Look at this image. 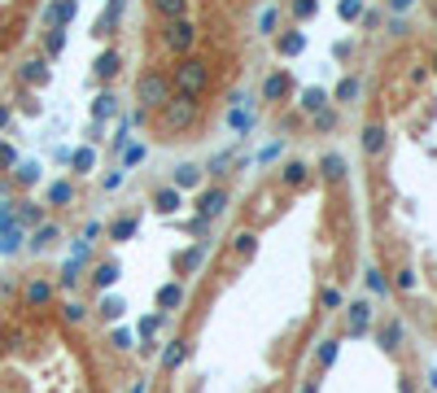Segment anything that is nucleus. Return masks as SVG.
Masks as SVG:
<instances>
[{
	"mask_svg": "<svg viewBox=\"0 0 437 393\" xmlns=\"http://www.w3.org/2000/svg\"><path fill=\"white\" fill-rule=\"evenodd\" d=\"M118 183H123V171H114V175H106V193H114V188H118Z\"/></svg>",
	"mask_w": 437,
	"mask_h": 393,
	"instance_id": "52",
	"label": "nucleus"
},
{
	"mask_svg": "<svg viewBox=\"0 0 437 393\" xmlns=\"http://www.w3.org/2000/svg\"><path fill=\"white\" fill-rule=\"evenodd\" d=\"M96 310H101V319H118V314H123V310H127V306H123V302H118V297H106V302H101V306H96Z\"/></svg>",
	"mask_w": 437,
	"mask_h": 393,
	"instance_id": "39",
	"label": "nucleus"
},
{
	"mask_svg": "<svg viewBox=\"0 0 437 393\" xmlns=\"http://www.w3.org/2000/svg\"><path fill=\"white\" fill-rule=\"evenodd\" d=\"M62 319H66V324H84V319H88V306H84V302H66V306H62Z\"/></svg>",
	"mask_w": 437,
	"mask_h": 393,
	"instance_id": "35",
	"label": "nucleus"
},
{
	"mask_svg": "<svg viewBox=\"0 0 437 393\" xmlns=\"http://www.w3.org/2000/svg\"><path fill=\"white\" fill-rule=\"evenodd\" d=\"M114 26H118V13H110V9H106V13L96 18V35H114Z\"/></svg>",
	"mask_w": 437,
	"mask_h": 393,
	"instance_id": "40",
	"label": "nucleus"
},
{
	"mask_svg": "<svg viewBox=\"0 0 437 393\" xmlns=\"http://www.w3.org/2000/svg\"><path fill=\"white\" fill-rule=\"evenodd\" d=\"M263 393H271V389H263Z\"/></svg>",
	"mask_w": 437,
	"mask_h": 393,
	"instance_id": "59",
	"label": "nucleus"
},
{
	"mask_svg": "<svg viewBox=\"0 0 437 393\" xmlns=\"http://www.w3.org/2000/svg\"><path fill=\"white\" fill-rule=\"evenodd\" d=\"M302 48H306V35H302V31H285V35H280V57H297Z\"/></svg>",
	"mask_w": 437,
	"mask_h": 393,
	"instance_id": "28",
	"label": "nucleus"
},
{
	"mask_svg": "<svg viewBox=\"0 0 437 393\" xmlns=\"http://www.w3.org/2000/svg\"><path fill=\"white\" fill-rule=\"evenodd\" d=\"M368 288H372V293H385V288H390V280H385V275L372 267V271H368Z\"/></svg>",
	"mask_w": 437,
	"mask_h": 393,
	"instance_id": "45",
	"label": "nucleus"
},
{
	"mask_svg": "<svg viewBox=\"0 0 437 393\" xmlns=\"http://www.w3.org/2000/svg\"><path fill=\"white\" fill-rule=\"evenodd\" d=\"M259 31H263V35H271V31H276V9H267V13H263V22H259Z\"/></svg>",
	"mask_w": 437,
	"mask_h": 393,
	"instance_id": "51",
	"label": "nucleus"
},
{
	"mask_svg": "<svg viewBox=\"0 0 437 393\" xmlns=\"http://www.w3.org/2000/svg\"><path fill=\"white\" fill-rule=\"evenodd\" d=\"M62 48H66V31H57V26H53V31L44 35V52H48V57H57Z\"/></svg>",
	"mask_w": 437,
	"mask_h": 393,
	"instance_id": "36",
	"label": "nucleus"
},
{
	"mask_svg": "<svg viewBox=\"0 0 437 393\" xmlns=\"http://www.w3.org/2000/svg\"><path fill=\"white\" fill-rule=\"evenodd\" d=\"M92 70H96V79H114V74L123 70V57H118V52L110 48V52H101V57L92 62Z\"/></svg>",
	"mask_w": 437,
	"mask_h": 393,
	"instance_id": "19",
	"label": "nucleus"
},
{
	"mask_svg": "<svg viewBox=\"0 0 437 393\" xmlns=\"http://www.w3.org/2000/svg\"><path fill=\"white\" fill-rule=\"evenodd\" d=\"M162 319H166V314H149V319L140 324V336H153V332L162 328Z\"/></svg>",
	"mask_w": 437,
	"mask_h": 393,
	"instance_id": "47",
	"label": "nucleus"
},
{
	"mask_svg": "<svg viewBox=\"0 0 437 393\" xmlns=\"http://www.w3.org/2000/svg\"><path fill=\"white\" fill-rule=\"evenodd\" d=\"M136 101H140V110H162V105L171 101V74L144 70L140 84H136Z\"/></svg>",
	"mask_w": 437,
	"mask_h": 393,
	"instance_id": "2",
	"label": "nucleus"
},
{
	"mask_svg": "<svg viewBox=\"0 0 437 393\" xmlns=\"http://www.w3.org/2000/svg\"><path fill=\"white\" fill-rule=\"evenodd\" d=\"M302 393H319V380H306V385H302Z\"/></svg>",
	"mask_w": 437,
	"mask_h": 393,
	"instance_id": "54",
	"label": "nucleus"
},
{
	"mask_svg": "<svg viewBox=\"0 0 437 393\" xmlns=\"http://www.w3.org/2000/svg\"><path fill=\"white\" fill-rule=\"evenodd\" d=\"M197 183H201V166L184 162V166L175 171V183H171V188H197Z\"/></svg>",
	"mask_w": 437,
	"mask_h": 393,
	"instance_id": "25",
	"label": "nucleus"
},
{
	"mask_svg": "<svg viewBox=\"0 0 437 393\" xmlns=\"http://www.w3.org/2000/svg\"><path fill=\"white\" fill-rule=\"evenodd\" d=\"M433 70H437V57H433Z\"/></svg>",
	"mask_w": 437,
	"mask_h": 393,
	"instance_id": "58",
	"label": "nucleus"
},
{
	"mask_svg": "<svg viewBox=\"0 0 437 393\" xmlns=\"http://www.w3.org/2000/svg\"><path fill=\"white\" fill-rule=\"evenodd\" d=\"M179 205H184L179 188H158V193H153V210H158V215H175Z\"/></svg>",
	"mask_w": 437,
	"mask_h": 393,
	"instance_id": "17",
	"label": "nucleus"
},
{
	"mask_svg": "<svg viewBox=\"0 0 437 393\" xmlns=\"http://www.w3.org/2000/svg\"><path fill=\"white\" fill-rule=\"evenodd\" d=\"M136 227H140V223H136V215H123V219H114V223H110V241H118V245H123V241H132V236H136Z\"/></svg>",
	"mask_w": 437,
	"mask_h": 393,
	"instance_id": "20",
	"label": "nucleus"
},
{
	"mask_svg": "<svg viewBox=\"0 0 437 393\" xmlns=\"http://www.w3.org/2000/svg\"><path fill=\"white\" fill-rule=\"evenodd\" d=\"M390 5H394V9H398V13H402V9H407V5H411V0H390Z\"/></svg>",
	"mask_w": 437,
	"mask_h": 393,
	"instance_id": "55",
	"label": "nucleus"
},
{
	"mask_svg": "<svg viewBox=\"0 0 437 393\" xmlns=\"http://www.w3.org/2000/svg\"><path fill=\"white\" fill-rule=\"evenodd\" d=\"M92 284L101 288V293L114 288V284H118V262H96V267H92Z\"/></svg>",
	"mask_w": 437,
	"mask_h": 393,
	"instance_id": "18",
	"label": "nucleus"
},
{
	"mask_svg": "<svg viewBox=\"0 0 437 393\" xmlns=\"http://www.w3.org/2000/svg\"><path fill=\"white\" fill-rule=\"evenodd\" d=\"M13 223L27 232V227H40L44 223V205H31V201H22V205H13Z\"/></svg>",
	"mask_w": 437,
	"mask_h": 393,
	"instance_id": "12",
	"label": "nucleus"
},
{
	"mask_svg": "<svg viewBox=\"0 0 437 393\" xmlns=\"http://www.w3.org/2000/svg\"><path fill=\"white\" fill-rule=\"evenodd\" d=\"M385 144H390V127H385L380 118H372V123L363 127V153H368V157H380Z\"/></svg>",
	"mask_w": 437,
	"mask_h": 393,
	"instance_id": "7",
	"label": "nucleus"
},
{
	"mask_svg": "<svg viewBox=\"0 0 437 393\" xmlns=\"http://www.w3.org/2000/svg\"><path fill=\"white\" fill-rule=\"evenodd\" d=\"M223 210H227V193H223V188H205V193L197 197V219H205V223L219 219Z\"/></svg>",
	"mask_w": 437,
	"mask_h": 393,
	"instance_id": "5",
	"label": "nucleus"
},
{
	"mask_svg": "<svg viewBox=\"0 0 437 393\" xmlns=\"http://www.w3.org/2000/svg\"><path fill=\"white\" fill-rule=\"evenodd\" d=\"M5 346H9V336H5V328H0V354H5Z\"/></svg>",
	"mask_w": 437,
	"mask_h": 393,
	"instance_id": "56",
	"label": "nucleus"
},
{
	"mask_svg": "<svg viewBox=\"0 0 437 393\" xmlns=\"http://www.w3.org/2000/svg\"><path fill=\"white\" fill-rule=\"evenodd\" d=\"M22 84H31V88H44L48 84V62L44 57H31V62H22Z\"/></svg>",
	"mask_w": 437,
	"mask_h": 393,
	"instance_id": "10",
	"label": "nucleus"
},
{
	"mask_svg": "<svg viewBox=\"0 0 437 393\" xmlns=\"http://www.w3.org/2000/svg\"><path fill=\"white\" fill-rule=\"evenodd\" d=\"M9 118H13V110H9V105H0V131L9 127Z\"/></svg>",
	"mask_w": 437,
	"mask_h": 393,
	"instance_id": "53",
	"label": "nucleus"
},
{
	"mask_svg": "<svg viewBox=\"0 0 437 393\" xmlns=\"http://www.w3.org/2000/svg\"><path fill=\"white\" fill-rule=\"evenodd\" d=\"M376 336H380V346H385V350H398V346H402V324H398V319L380 324V332H376Z\"/></svg>",
	"mask_w": 437,
	"mask_h": 393,
	"instance_id": "27",
	"label": "nucleus"
},
{
	"mask_svg": "<svg viewBox=\"0 0 437 393\" xmlns=\"http://www.w3.org/2000/svg\"><path fill=\"white\" fill-rule=\"evenodd\" d=\"M0 166H5V171H13V166H18V157H13V149H9V144H0Z\"/></svg>",
	"mask_w": 437,
	"mask_h": 393,
	"instance_id": "50",
	"label": "nucleus"
},
{
	"mask_svg": "<svg viewBox=\"0 0 437 393\" xmlns=\"http://www.w3.org/2000/svg\"><path fill=\"white\" fill-rule=\"evenodd\" d=\"M302 110H306V114L328 110V92H324V88H306V92H302Z\"/></svg>",
	"mask_w": 437,
	"mask_h": 393,
	"instance_id": "23",
	"label": "nucleus"
},
{
	"mask_svg": "<svg viewBox=\"0 0 437 393\" xmlns=\"http://www.w3.org/2000/svg\"><path fill=\"white\" fill-rule=\"evenodd\" d=\"M319 175H324L328 183H341V179H346V157H341V153H324Z\"/></svg>",
	"mask_w": 437,
	"mask_h": 393,
	"instance_id": "16",
	"label": "nucleus"
},
{
	"mask_svg": "<svg viewBox=\"0 0 437 393\" xmlns=\"http://www.w3.org/2000/svg\"><path fill=\"white\" fill-rule=\"evenodd\" d=\"M337 354H341V341H324V346H319V367H332V363H337Z\"/></svg>",
	"mask_w": 437,
	"mask_h": 393,
	"instance_id": "37",
	"label": "nucleus"
},
{
	"mask_svg": "<svg viewBox=\"0 0 437 393\" xmlns=\"http://www.w3.org/2000/svg\"><path fill=\"white\" fill-rule=\"evenodd\" d=\"M227 123H232L237 131H249V127H254V118H249V114L241 110V105H237V110H232V114H227Z\"/></svg>",
	"mask_w": 437,
	"mask_h": 393,
	"instance_id": "42",
	"label": "nucleus"
},
{
	"mask_svg": "<svg viewBox=\"0 0 437 393\" xmlns=\"http://www.w3.org/2000/svg\"><path fill=\"white\" fill-rule=\"evenodd\" d=\"M398 288H402V293H411V288H416V271H411V267H402L398 271V280H394Z\"/></svg>",
	"mask_w": 437,
	"mask_h": 393,
	"instance_id": "44",
	"label": "nucleus"
},
{
	"mask_svg": "<svg viewBox=\"0 0 437 393\" xmlns=\"http://www.w3.org/2000/svg\"><path fill=\"white\" fill-rule=\"evenodd\" d=\"M205 88H210V62H201V57H184L175 66L171 74V92L175 96H188V101H201Z\"/></svg>",
	"mask_w": 437,
	"mask_h": 393,
	"instance_id": "1",
	"label": "nucleus"
},
{
	"mask_svg": "<svg viewBox=\"0 0 437 393\" xmlns=\"http://www.w3.org/2000/svg\"><path fill=\"white\" fill-rule=\"evenodd\" d=\"M132 393H149V385H144V380H140V385H132Z\"/></svg>",
	"mask_w": 437,
	"mask_h": 393,
	"instance_id": "57",
	"label": "nucleus"
},
{
	"mask_svg": "<svg viewBox=\"0 0 437 393\" xmlns=\"http://www.w3.org/2000/svg\"><path fill=\"white\" fill-rule=\"evenodd\" d=\"M110 346H114V350H132V332H114Z\"/></svg>",
	"mask_w": 437,
	"mask_h": 393,
	"instance_id": "49",
	"label": "nucleus"
},
{
	"mask_svg": "<svg viewBox=\"0 0 437 393\" xmlns=\"http://www.w3.org/2000/svg\"><path fill=\"white\" fill-rule=\"evenodd\" d=\"M57 241H62V227H57V223H40V227H35V236H31V249H35V254H44V249H53Z\"/></svg>",
	"mask_w": 437,
	"mask_h": 393,
	"instance_id": "13",
	"label": "nucleus"
},
{
	"mask_svg": "<svg viewBox=\"0 0 437 393\" xmlns=\"http://www.w3.org/2000/svg\"><path fill=\"white\" fill-rule=\"evenodd\" d=\"M232 254H237V258H245V262H249V258H254V254H259V232H249V227H241V232H237V236H232Z\"/></svg>",
	"mask_w": 437,
	"mask_h": 393,
	"instance_id": "15",
	"label": "nucleus"
},
{
	"mask_svg": "<svg viewBox=\"0 0 437 393\" xmlns=\"http://www.w3.org/2000/svg\"><path fill=\"white\" fill-rule=\"evenodd\" d=\"M319 302H324L328 310H337V306H341V293H337V288H324V293H319Z\"/></svg>",
	"mask_w": 437,
	"mask_h": 393,
	"instance_id": "48",
	"label": "nucleus"
},
{
	"mask_svg": "<svg viewBox=\"0 0 437 393\" xmlns=\"http://www.w3.org/2000/svg\"><path fill=\"white\" fill-rule=\"evenodd\" d=\"M372 328V306L368 302H350V336H363Z\"/></svg>",
	"mask_w": 437,
	"mask_h": 393,
	"instance_id": "14",
	"label": "nucleus"
},
{
	"mask_svg": "<svg viewBox=\"0 0 437 393\" xmlns=\"http://www.w3.org/2000/svg\"><path fill=\"white\" fill-rule=\"evenodd\" d=\"M354 96H358V79H354V74H346L341 84H337V92H332V101H337V105H350Z\"/></svg>",
	"mask_w": 437,
	"mask_h": 393,
	"instance_id": "31",
	"label": "nucleus"
},
{
	"mask_svg": "<svg viewBox=\"0 0 437 393\" xmlns=\"http://www.w3.org/2000/svg\"><path fill=\"white\" fill-rule=\"evenodd\" d=\"M158 118H162V127H166V131H188V127L197 123V101L175 96V92H171V101L158 110Z\"/></svg>",
	"mask_w": 437,
	"mask_h": 393,
	"instance_id": "3",
	"label": "nucleus"
},
{
	"mask_svg": "<svg viewBox=\"0 0 437 393\" xmlns=\"http://www.w3.org/2000/svg\"><path fill=\"white\" fill-rule=\"evenodd\" d=\"M193 40H197V31H193V22H188V18H171V22H166V31H162V44H166L171 52H179V57H188Z\"/></svg>",
	"mask_w": 437,
	"mask_h": 393,
	"instance_id": "4",
	"label": "nucleus"
},
{
	"mask_svg": "<svg viewBox=\"0 0 437 393\" xmlns=\"http://www.w3.org/2000/svg\"><path fill=\"white\" fill-rule=\"evenodd\" d=\"M18 249H22V227L13 223V227L0 232V254H18Z\"/></svg>",
	"mask_w": 437,
	"mask_h": 393,
	"instance_id": "33",
	"label": "nucleus"
},
{
	"mask_svg": "<svg viewBox=\"0 0 437 393\" xmlns=\"http://www.w3.org/2000/svg\"><path fill=\"white\" fill-rule=\"evenodd\" d=\"M315 127H319V131H332V127H337V114H332V110H319V114H315Z\"/></svg>",
	"mask_w": 437,
	"mask_h": 393,
	"instance_id": "46",
	"label": "nucleus"
},
{
	"mask_svg": "<svg viewBox=\"0 0 437 393\" xmlns=\"http://www.w3.org/2000/svg\"><path fill=\"white\" fill-rule=\"evenodd\" d=\"M193 354V346H188V341H175V346L162 354V367H166V372H175V367H184V358Z\"/></svg>",
	"mask_w": 437,
	"mask_h": 393,
	"instance_id": "21",
	"label": "nucleus"
},
{
	"mask_svg": "<svg viewBox=\"0 0 437 393\" xmlns=\"http://www.w3.org/2000/svg\"><path fill=\"white\" fill-rule=\"evenodd\" d=\"M337 13H341L346 22H354V18H363V0H341V5H337Z\"/></svg>",
	"mask_w": 437,
	"mask_h": 393,
	"instance_id": "38",
	"label": "nucleus"
},
{
	"mask_svg": "<svg viewBox=\"0 0 437 393\" xmlns=\"http://www.w3.org/2000/svg\"><path fill=\"white\" fill-rule=\"evenodd\" d=\"M74 9H79V0H53V5L44 9V22H48V31H66V26L74 22Z\"/></svg>",
	"mask_w": 437,
	"mask_h": 393,
	"instance_id": "6",
	"label": "nucleus"
},
{
	"mask_svg": "<svg viewBox=\"0 0 437 393\" xmlns=\"http://www.w3.org/2000/svg\"><path fill=\"white\" fill-rule=\"evenodd\" d=\"M118 114V105H114V92H101L96 101H92V118L101 123V118H114Z\"/></svg>",
	"mask_w": 437,
	"mask_h": 393,
	"instance_id": "30",
	"label": "nucleus"
},
{
	"mask_svg": "<svg viewBox=\"0 0 437 393\" xmlns=\"http://www.w3.org/2000/svg\"><path fill=\"white\" fill-rule=\"evenodd\" d=\"M319 9V0H293V18H311Z\"/></svg>",
	"mask_w": 437,
	"mask_h": 393,
	"instance_id": "43",
	"label": "nucleus"
},
{
	"mask_svg": "<svg viewBox=\"0 0 437 393\" xmlns=\"http://www.w3.org/2000/svg\"><path fill=\"white\" fill-rule=\"evenodd\" d=\"M201 258H205V249H184V254L175 258V271H179V275H193V271L201 267Z\"/></svg>",
	"mask_w": 437,
	"mask_h": 393,
	"instance_id": "26",
	"label": "nucleus"
},
{
	"mask_svg": "<svg viewBox=\"0 0 437 393\" xmlns=\"http://www.w3.org/2000/svg\"><path fill=\"white\" fill-rule=\"evenodd\" d=\"M13 183H18V188L40 183V162H18V166H13Z\"/></svg>",
	"mask_w": 437,
	"mask_h": 393,
	"instance_id": "22",
	"label": "nucleus"
},
{
	"mask_svg": "<svg viewBox=\"0 0 437 393\" xmlns=\"http://www.w3.org/2000/svg\"><path fill=\"white\" fill-rule=\"evenodd\" d=\"M179 306H184V288H179L175 280L162 284V288H158V314H171V310H179Z\"/></svg>",
	"mask_w": 437,
	"mask_h": 393,
	"instance_id": "11",
	"label": "nucleus"
},
{
	"mask_svg": "<svg viewBox=\"0 0 437 393\" xmlns=\"http://www.w3.org/2000/svg\"><path fill=\"white\" fill-rule=\"evenodd\" d=\"M92 166H96V149H74L70 153V171L74 175H88Z\"/></svg>",
	"mask_w": 437,
	"mask_h": 393,
	"instance_id": "24",
	"label": "nucleus"
},
{
	"mask_svg": "<svg viewBox=\"0 0 437 393\" xmlns=\"http://www.w3.org/2000/svg\"><path fill=\"white\" fill-rule=\"evenodd\" d=\"M306 179H311V166H306V162H289L285 166V183H289V188H302Z\"/></svg>",
	"mask_w": 437,
	"mask_h": 393,
	"instance_id": "32",
	"label": "nucleus"
},
{
	"mask_svg": "<svg viewBox=\"0 0 437 393\" xmlns=\"http://www.w3.org/2000/svg\"><path fill=\"white\" fill-rule=\"evenodd\" d=\"M153 9H158L166 22L171 18H184V9H188V0H153Z\"/></svg>",
	"mask_w": 437,
	"mask_h": 393,
	"instance_id": "34",
	"label": "nucleus"
},
{
	"mask_svg": "<svg viewBox=\"0 0 437 393\" xmlns=\"http://www.w3.org/2000/svg\"><path fill=\"white\" fill-rule=\"evenodd\" d=\"M22 302H27L31 310H44V306H53V284L48 280H27V288H22Z\"/></svg>",
	"mask_w": 437,
	"mask_h": 393,
	"instance_id": "8",
	"label": "nucleus"
},
{
	"mask_svg": "<svg viewBox=\"0 0 437 393\" xmlns=\"http://www.w3.org/2000/svg\"><path fill=\"white\" fill-rule=\"evenodd\" d=\"M74 201V183L70 179H57L53 188H48V205H70Z\"/></svg>",
	"mask_w": 437,
	"mask_h": 393,
	"instance_id": "29",
	"label": "nucleus"
},
{
	"mask_svg": "<svg viewBox=\"0 0 437 393\" xmlns=\"http://www.w3.org/2000/svg\"><path fill=\"white\" fill-rule=\"evenodd\" d=\"M293 92V79L285 74V70H276V74H267V84H263V101H285Z\"/></svg>",
	"mask_w": 437,
	"mask_h": 393,
	"instance_id": "9",
	"label": "nucleus"
},
{
	"mask_svg": "<svg viewBox=\"0 0 437 393\" xmlns=\"http://www.w3.org/2000/svg\"><path fill=\"white\" fill-rule=\"evenodd\" d=\"M136 162H144V144H127L123 149V166H136Z\"/></svg>",
	"mask_w": 437,
	"mask_h": 393,
	"instance_id": "41",
	"label": "nucleus"
}]
</instances>
